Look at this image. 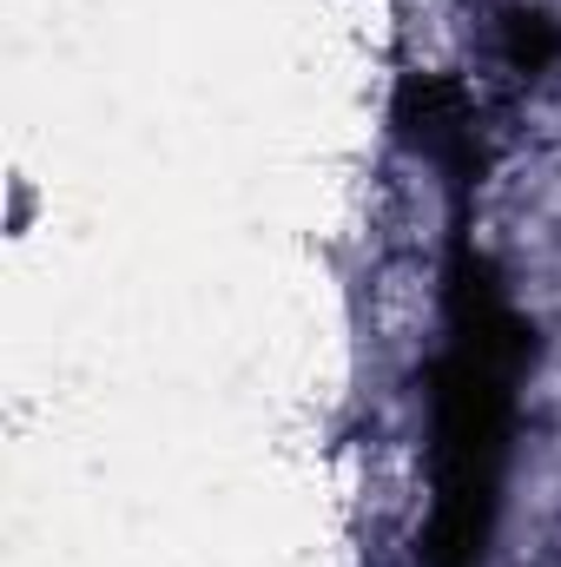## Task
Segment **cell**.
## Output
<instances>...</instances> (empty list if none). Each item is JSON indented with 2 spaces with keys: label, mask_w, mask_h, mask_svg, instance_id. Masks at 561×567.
<instances>
[{
  "label": "cell",
  "mask_w": 561,
  "mask_h": 567,
  "mask_svg": "<svg viewBox=\"0 0 561 567\" xmlns=\"http://www.w3.org/2000/svg\"><path fill=\"white\" fill-rule=\"evenodd\" d=\"M536 363V330L516 317L462 212L442 265V343L429 363V522L422 567H482L502 515L516 396Z\"/></svg>",
  "instance_id": "cell-1"
},
{
  "label": "cell",
  "mask_w": 561,
  "mask_h": 567,
  "mask_svg": "<svg viewBox=\"0 0 561 567\" xmlns=\"http://www.w3.org/2000/svg\"><path fill=\"white\" fill-rule=\"evenodd\" d=\"M397 133L417 145L456 192L476 185V172H482V126H476V100L456 80L410 73L404 93H397Z\"/></svg>",
  "instance_id": "cell-2"
},
{
  "label": "cell",
  "mask_w": 561,
  "mask_h": 567,
  "mask_svg": "<svg viewBox=\"0 0 561 567\" xmlns=\"http://www.w3.org/2000/svg\"><path fill=\"white\" fill-rule=\"evenodd\" d=\"M496 33H502L509 73H542V66L561 53V33H555V20H549L542 7H502Z\"/></svg>",
  "instance_id": "cell-3"
}]
</instances>
